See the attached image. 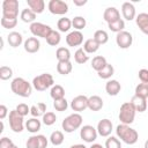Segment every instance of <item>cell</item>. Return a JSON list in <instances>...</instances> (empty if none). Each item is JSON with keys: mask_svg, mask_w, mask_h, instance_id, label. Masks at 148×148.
Masks as SVG:
<instances>
[{"mask_svg": "<svg viewBox=\"0 0 148 148\" xmlns=\"http://www.w3.org/2000/svg\"><path fill=\"white\" fill-rule=\"evenodd\" d=\"M116 134L118 139H120L126 145H134L139 139L138 132L134 128H132L130 125H125V124H119L116 127Z\"/></svg>", "mask_w": 148, "mask_h": 148, "instance_id": "1", "label": "cell"}, {"mask_svg": "<svg viewBox=\"0 0 148 148\" xmlns=\"http://www.w3.org/2000/svg\"><path fill=\"white\" fill-rule=\"evenodd\" d=\"M12 91L21 97H29L32 92V84L23 77H15L10 83Z\"/></svg>", "mask_w": 148, "mask_h": 148, "instance_id": "2", "label": "cell"}, {"mask_svg": "<svg viewBox=\"0 0 148 148\" xmlns=\"http://www.w3.org/2000/svg\"><path fill=\"white\" fill-rule=\"evenodd\" d=\"M82 116L77 112H74L69 116H67L62 123H61V126H62V130L66 132V133H72L76 130H79L81 126H82Z\"/></svg>", "mask_w": 148, "mask_h": 148, "instance_id": "3", "label": "cell"}, {"mask_svg": "<svg viewBox=\"0 0 148 148\" xmlns=\"http://www.w3.org/2000/svg\"><path fill=\"white\" fill-rule=\"evenodd\" d=\"M135 109L134 106L132 105L131 102H125L121 104L120 106V110H119V120L121 124H125V125H131L133 121H134V118H135Z\"/></svg>", "mask_w": 148, "mask_h": 148, "instance_id": "4", "label": "cell"}, {"mask_svg": "<svg viewBox=\"0 0 148 148\" xmlns=\"http://www.w3.org/2000/svg\"><path fill=\"white\" fill-rule=\"evenodd\" d=\"M54 80L50 73H43L38 76H35L32 80V87L38 91H44L50 87H53Z\"/></svg>", "mask_w": 148, "mask_h": 148, "instance_id": "5", "label": "cell"}, {"mask_svg": "<svg viewBox=\"0 0 148 148\" xmlns=\"http://www.w3.org/2000/svg\"><path fill=\"white\" fill-rule=\"evenodd\" d=\"M2 16L6 18H17V16H18V1L17 0H3V2H2Z\"/></svg>", "mask_w": 148, "mask_h": 148, "instance_id": "6", "label": "cell"}, {"mask_svg": "<svg viewBox=\"0 0 148 148\" xmlns=\"http://www.w3.org/2000/svg\"><path fill=\"white\" fill-rule=\"evenodd\" d=\"M9 126L10 130L15 133H21L24 128L23 116H21L16 110H12L9 112Z\"/></svg>", "mask_w": 148, "mask_h": 148, "instance_id": "7", "label": "cell"}, {"mask_svg": "<svg viewBox=\"0 0 148 148\" xmlns=\"http://www.w3.org/2000/svg\"><path fill=\"white\" fill-rule=\"evenodd\" d=\"M51 31H52V28L42 22H34L30 24V32L35 37H42L46 39Z\"/></svg>", "mask_w": 148, "mask_h": 148, "instance_id": "8", "label": "cell"}, {"mask_svg": "<svg viewBox=\"0 0 148 148\" xmlns=\"http://www.w3.org/2000/svg\"><path fill=\"white\" fill-rule=\"evenodd\" d=\"M47 8L54 15H65L68 12V5L62 0H50Z\"/></svg>", "mask_w": 148, "mask_h": 148, "instance_id": "9", "label": "cell"}, {"mask_svg": "<svg viewBox=\"0 0 148 148\" xmlns=\"http://www.w3.org/2000/svg\"><path fill=\"white\" fill-rule=\"evenodd\" d=\"M97 135H98L97 130L91 125H84L80 130V136L84 142L92 143L97 139Z\"/></svg>", "mask_w": 148, "mask_h": 148, "instance_id": "10", "label": "cell"}, {"mask_svg": "<svg viewBox=\"0 0 148 148\" xmlns=\"http://www.w3.org/2000/svg\"><path fill=\"white\" fill-rule=\"evenodd\" d=\"M47 139L43 134H37V135H31L28 138L25 147L27 148H46L47 147Z\"/></svg>", "mask_w": 148, "mask_h": 148, "instance_id": "11", "label": "cell"}, {"mask_svg": "<svg viewBox=\"0 0 148 148\" xmlns=\"http://www.w3.org/2000/svg\"><path fill=\"white\" fill-rule=\"evenodd\" d=\"M116 43L120 49H128L133 43V36L128 31H120L116 36Z\"/></svg>", "mask_w": 148, "mask_h": 148, "instance_id": "12", "label": "cell"}, {"mask_svg": "<svg viewBox=\"0 0 148 148\" xmlns=\"http://www.w3.org/2000/svg\"><path fill=\"white\" fill-rule=\"evenodd\" d=\"M71 108L73 111H76L77 113L84 111L88 108V97L84 95H79L74 97L71 102Z\"/></svg>", "mask_w": 148, "mask_h": 148, "instance_id": "13", "label": "cell"}, {"mask_svg": "<svg viewBox=\"0 0 148 148\" xmlns=\"http://www.w3.org/2000/svg\"><path fill=\"white\" fill-rule=\"evenodd\" d=\"M97 133L103 136V138H106V136H110L112 130H113V125L111 123V120L104 118V119H101L97 124Z\"/></svg>", "mask_w": 148, "mask_h": 148, "instance_id": "14", "label": "cell"}, {"mask_svg": "<svg viewBox=\"0 0 148 148\" xmlns=\"http://www.w3.org/2000/svg\"><path fill=\"white\" fill-rule=\"evenodd\" d=\"M66 43L68 46H72V47L80 46L83 43V34L81 31H77V30L71 31L66 36Z\"/></svg>", "mask_w": 148, "mask_h": 148, "instance_id": "15", "label": "cell"}, {"mask_svg": "<svg viewBox=\"0 0 148 148\" xmlns=\"http://www.w3.org/2000/svg\"><path fill=\"white\" fill-rule=\"evenodd\" d=\"M23 46H24V50L28 53H36V52L39 51L40 43L36 37H29V38H27L24 40Z\"/></svg>", "mask_w": 148, "mask_h": 148, "instance_id": "16", "label": "cell"}, {"mask_svg": "<svg viewBox=\"0 0 148 148\" xmlns=\"http://www.w3.org/2000/svg\"><path fill=\"white\" fill-rule=\"evenodd\" d=\"M103 18L109 24V23H112V22L119 20L120 18V13L116 7H108L103 13Z\"/></svg>", "mask_w": 148, "mask_h": 148, "instance_id": "17", "label": "cell"}, {"mask_svg": "<svg viewBox=\"0 0 148 148\" xmlns=\"http://www.w3.org/2000/svg\"><path fill=\"white\" fill-rule=\"evenodd\" d=\"M121 13L125 20L132 21L135 18V7L132 2H124L121 5Z\"/></svg>", "mask_w": 148, "mask_h": 148, "instance_id": "18", "label": "cell"}, {"mask_svg": "<svg viewBox=\"0 0 148 148\" xmlns=\"http://www.w3.org/2000/svg\"><path fill=\"white\" fill-rule=\"evenodd\" d=\"M135 23L145 35H148V14L147 13H140L139 15H136Z\"/></svg>", "mask_w": 148, "mask_h": 148, "instance_id": "19", "label": "cell"}, {"mask_svg": "<svg viewBox=\"0 0 148 148\" xmlns=\"http://www.w3.org/2000/svg\"><path fill=\"white\" fill-rule=\"evenodd\" d=\"M121 90V86L117 80H109L105 84V91L108 92V95L110 96H116L120 92Z\"/></svg>", "mask_w": 148, "mask_h": 148, "instance_id": "20", "label": "cell"}, {"mask_svg": "<svg viewBox=\"0 0 148 148\" xmlns=\"http://www.w3.org/2000/svg\"><path fill=\"white\" fill-rule=\"evenodd\" d=\"M131 103L134 106L136 112H145L147 110V106H148L146 98H142V97H139V96H135V95L132 97Z\"/></svg>", "mask_w": 148, "mask_h": 148, "instance_id": "21", "label": "cell"}, {"mask_svg": "<svg viewBox=\"0 0 148 148\" xmlns=\"http://www.w3.org/2000/svg\"><path fill=\"white\" fill-rule=\"evenodd\" d=\"M102 108H103V99L99 96L92 95L88 97V109H90L91 111H99Z\"/></svg>", "mask_w": 148, "mask_h": 148, "instance_id": "22", "label": "cell"}, {"mask_svg": "<svg viewBox=\"0 0 148 148\" xmlns=\"http://www.w3.org/2000/svg\"><path fill=\"white\" fill-rule=\"evenodd\" d=\"M7 42H8V44H9L12 47H17V46H20V45L22 44L23 37H22V35H21L20 32H17V31H12V32H9V35L7 36Z\"/></svg>", "mask_w": 148, "mask_h": 148, "instance_id": "23", "label": "cell"}, {"mask_svg": "<svg viewBox=\"0 0 148 148\" xmlns=\"http://www.w3.org/2000/svg\"><path fill=\"white\" fill-rule=\"evenodd\" d=\"M27 3L29 6V8L35 14H40L45 9V2H44V0H27Z\"/></svg>", "mask_w": 148, "mask_h": 148, "instance_id": "24", "label": "cell"}, {"mask_svg": "<svg viewBox=\"0 0 148 148\" xmlns=\"http://www.w3.org/2000/svg\"><path fill=\"white\" fill-rule=\"evenodd\" d=\"M40 127H42V123L37 118H30L25 123V128L30 133H37L40 130Z\"/></svg>", "mask_w": 148, "mask_h": 148, "instance_id": "25", "label": "cell"}, {"mask_svg": "<svg viewBox=\"0 0 148 148\" xmlns=\"http://www.w3.org/2000/svg\"><path fill=\"white\" fill-rule=\"evenodd\" d=\"M106 65H108V61H106V59H105L103 56H96V57L92 58L91 67H92L96 72L102 71Z\"/></svg>", "mask_w": 148, "mask_h": 148, "instance_id": "26", "label": "cell"}, {"mask_svg": "<svg viewBox=\"0 0 148 148\" xmlns=\"http://www.w3.org/2000/svg\"><path fill=\"white\" fill-rule=\"evenodd\" d=\"M73 69V65L71 61H58L57 72L61 75H68Z\"/></svg>", "mask_w": 148, "mask_h": 148, "instance_id": "27", "label": "cell"}, {"mask_svg": "<svg viewBox=\"0 0 148 148\" xmlns=\"http://www.w3.org/2000/svg\"><path fill=\"white\" fill-rule=\"evenodd\" d=\"M46 112V104L43 102L37 103V105L30 106V113L34 118H38L39 116H43Z\"/></svg>", "mask_w": 148, "mask_h": 148, "instance_id": "28", "label": "cell"}, {"mask_svg": "<svg viewBox=\"0 0 148 148\" xmlns=\"http://www.w3.org/2000/svg\"><path fill=\"white\" fill-rule=\"evenodd\" d=\"M87 53H95L98 51L99 49V44L94 39V38H89L83 43V47H82Z\"/></svg>", "mask_w": 148, "mask_h": 148, "instance_id": "29", "label": "cell"}, {"mask_svg": "<svg viewBox=\"0 0 148 148\" xmlns=\"http://www.w3.org/2000/svg\"><path fill=\"white\" fill-rule=\"evenodd\" d=\"M50 95H51V97H52L54 101L65 98V89H64V87L60 86V84H54L53 87H51Z\"/></svg>", "mask_w": 148, "mask_h": 148, "instance_id": "30", "label": "cell"}, {"mask_svg": "<svg viewBox=\"0 0 148 148\" xmlns=\"http://www.w3.org/2000/svg\"><path fill=\"white\" fill-rule=\"evenodd\" d=\"M36 15L30 8H24L22 12H21V20L24 22V23H34L35 20H36Z\"/></svg>", "mask_w": 148, "mask_h": 148, "instance_id": "31", "label": "cell"}, {"mask_svg": "<svg viewBox=\"0 0 148 148\" xmlns=\"http://www.w3.org/2000/svg\"><path fill=\"white\" fill-rule=\"evenodd\" d=\"M57 28L59 29L60 32H67V31L72 28V21H71L68 17L64 16V17H61V18L58 20V22H57Z\"/></svg>", "mask_w": 148, "mask_h": 148, "instance_id": "32", "label": "cell"}, {"mask_svg": "<svg viewBox=\"0 0 148 148\" xmlns=\"http://www.w3.org/2000/svg\"><path fill=\"white\" fill-rule=\"evenodd\" d=\"M56 57L58 61H69L71 60V52L67 47H58L56 52Z\"/></svg>", "mask_w": 148, "mask_h": 148, "instance_id": "33", "label": "cell"}, {"mask_svg": "<svg viewBox=\"0 0 148 148\" xmlns=\"http://www.w3.org/2000/svg\"><path fill=\"white\" fill-rule=\"evenodd\" d=\"M74 60L77 62V64H80V65H82V64H86L88 60H89V56H88V53L83 50V49H77L76 51H75V53H74Z\"/></svg>", "mask_w": 148, "mask_h": 148, "instance_id": "34", "label": "cell"}, {"mask_svg": "<svg viewBox=\"0 0 148 148\" xmlns=\"http://www.w3.org/2000/svg\"><path fill=\"white\" fill-rule=\"evenodd\" d=\"M99 45H103V44H105V43H108V40H109V35H108V32L105 31V30H96L95 31V34H94V37H92Z\"/></svg>", "mask_w": 148, "mask_h": 148, "instance_id": "35", "label": "cell"}, {"mask_svg": "<svg viewBox=\"0 0 148 148\" xmlns=\"http://www.w3.org/2000/svg\"><path fill=\"white\" fill-rule=\"evenodd\" d=\"M97 74H98V76H99L101 79L109 80V79L114 74V68H113V66H112L111 64H108L102 71L97 72Z\"/></svg>", "mask_w": 148, "mask_h": 148, "instance_id": "36", "label": "cell"}, {"mask_svg": "<svg viewBox=\"0 0 148 148\" xmlns=\"http://www.w3.org/2000/svg\"><path fill=\"white\" fill-rule=\"evenodd\" d=\"M64 139H65L64 138V133L60 132V131H54L50 135V142L53 146H60L64 142Z\"/></svg>", "mask_w": 148, "mask_h": 148, "instance_id": "37", "label": "cell"}, {"mask_svg": "<svg viewBox=\"0 0 148 148\" xmlns=\"http://www.w3.org/2000/svg\"><path fill=\"white\" fill-rule=\"evenodd\" d=\"M60 40H61L60 34H59V31H56V30H52L50 32V35L47 36V38H46L47 44L51 45V46H57L60 43Z\"/></svg>", "mask_w": 148, "mask_h": 148, "instance_id": "38", "label": "cell"}, {"mask_svg": "<svg viewBox=\"0 0 148 148\" xmlns=\"http://www.w3.org/2000/svg\"><path fill=\"white\" fill-rule=\"evenodd\" d=\"M135 96L142 97V98H148V83H139L135 87Z\"/></svg>", "mask_w": 148, "mask_h": 148, "instance_id": "39", "label": "cell"}, {"mask_svg": "<svg viewBox=\"0 0 148 148\" xmlns=\"http://www.w3.org/2000/svg\"><path fill=\"white\" fill-rule=\"evenodd\" d=\"M108 25H109V29H110L111 31L118 34V32H120V31H124L125 22H124L123 18H119V20H117V21H114V22H112V23H109Z\"/></svg>", "mask_w": 148, "mask_h": 148, "instance_id": "40", "label": "cell"}, {"mask_svg": "<svg viewBox=\"0 0 148 148\" xmlns=\"http://www.w3.org/2000/svg\"><path fill=\"white\" fill-rule=\"evenodd\" d=\"M87 24V21L83 16H75L73 20H72V27L74 29H76L77 31L82 30Z\"/></svg>", "mask_w": 148, "mask_h": 148, "instance_id": "41", "label": "cell"}, {"mask_svg": "<svg viewBox=\"0 0 148 148\" xmlns=\"http://www.w3.org/2000/svg\"><path fill=\"white\" fill-rule=\"evenodd\" d=\"M56 120H57V116H56L54 112H51V111L45 112V113L43 114V118H42L43 124L46 125V126H51V125H53V124L56 123Z\"/></svg>", "mask_w": 148, "mask_h": 148, "instance_id": "42", "label": "cell"}, {"mask_svg": "<svg viewBox=\"0 0 148 148\" xmlns=\"http://www.w3.org/2000/svg\"><path fill=\"white\" fill-rule=\"evenodd\" d=\"M105 148H121V143L118 138L109 136L105 141Z\"/></svg>", "mask_w": 148, "mask_h": 148, "instance_id": "43", "label": "cell"}, {"mask_svg": "<svg viewBox=\"0 0 148 148\" xmlns=\"http://www.w3.org/2000/svg\"><path fill=\"white\" fill-rule=\"evenodd\" d=\"M1 25L5 29H13L16 27L17 24V18H6V17H1Z\"/></svg>", "mask_w": 148, "mask_h": 148, "instance_id": "44", "label": "cell"}, {"mask_svg": "<svg viewBox=\"0 0 148 148\" xmlns=\"http://www.w3.org/2000/svg\"><path fill=\"white\" fill-rule=\"evenodd\" d=\"M12 76H13V71L10 67H8V66L0 67V79L1 80L6 81V80H9Z\"/></svg>", "mask_w": 148, "mask_h": 148, "instance_id": "45", "label": "cell"}, {"mask_svg": "<svg viewBox=\"0 0 148 148\" xmlns=\"http://www.w3.org/2000/svg\"><path fill=\"white\" fill-rule=\"evenodd\" d=\"M53 108L57 111H66V109L68 108V102L66 101V98H61V99H57L53 102Z\"/></svg>", "mask_w": 148, "mask_h": 148, "instance_id": "46", "label": "cell"}, {"mask_svg": "<svg viewBox=\"0 0 148 148\" xmlns=\"http://www.w3.org/2000/svg\"><path fill=\"white\" fill-rule=\"evenodd\" d=\"M21 116H23V117H25L28 113H30V108L25 104V103H20L17 106H16V109H15Z\"/></svg>", "mask_w": 148, "mask_h": 148, "instance_id": "47", "label": "cell"}, {"mask_svg": "<svg viewBox=\"0 0 148 148\" xmlns=\"http://www.w3.org/2000/svg\"><path fill=\"white\" fill-rule=\"evenodd\" d=\"M13 146H14V143H13V141L9 138H6V136L1 138V140H0V148H12Z\"/></svg>", "mask_w": 148, "mask_h": 148, "instance_id": "48", "label": "cell"}, {"mask_svg": "<svg viewBox=\"0 0 148 148\" xmlns=\"http://www.w3.org/2000/svg\"><path fill=\"white\" fill-rule=\"evenodd\" d=\"M138 76L142 83H148V69H146V68L140 69Z\"/></svg>", "mask_w": 148, "mask_h": 148, "instance_id": "49", "label": "cell"}, {"mask_svg": "<svg viewBox=\"0 0 148 148\" xmlns=\"http://www.w3.org/2000/svg\"><path fill=\"white\" fill-rule=\"evenodd\" d=\"M7 114H8V109H7V106L3 105V104H1V105H0V119H5Z\"/></svg>", "mask_w": 148, "mask_h": 148, "instance_id": "50", "label": "cell"}, {"mask_svg": "<svg viewBox=\"0 0 148 148\" xmlns=\"http://www.w3.org/2000/svg\"><path fill=\"white\" fill-rule=\"evenodd\" d=\"M75 6H83L87 3V0H73Z\"/></svg>", "mask_w": 148, "mask_h": 148, "instance_id": "51", "label": "cell"}, {"mask_svg": "<svg viewBox=\"0 0 148 148\" xmlns=\"http://www.w3.org/2000/svg\"><path fill=\"white\" fill-rule=\"evenodd\" d=\"M69 148H87L84 145H81V143H77V145H73V146H71Z\"/></svg>", "mask_w": 148, "mask_h": 148, "instance_id": "52", "label": "cell"}, {"mask_svg": "<svg viewBox=\"0 0 148 148\" xmlns=\"http://www.w3.org/2000/svg\"><path fill=\"white\" fill-rule=\"evenodd\" d=\"M89 148H104L102 145H99V143H92Z\"/></svg>", "mask_w": 148, "mask_h": 148, "instance_id": "53", "label": "cell"}, {"mask_svg": "<svg viewBox=\"0 0 148 148\" xmlns=\"http://www.w3.org/2000/svg\"><path fill=\"white\" fill-rule=\"evenodd\" d=\"M143 148H148V140H146V142H145V146H143Z\"/></svg>", "mask_w": 148, "mask_h": 148, "instance_id": "54", "label": "cell"}, {"mask_svg": "<svg viewBox=\"0 0 148 148\" xmlns=\"http://www.w3.org/2000/svg\"><path fill=\"white\" fill-rule=\"evenodd\" d=\"M12 148H18V147H17V146H15V145H14V146H13V147H12Z\"/></svg>", "mask_w": 148, "mask_h": 148, "instance_id": "55", "label": "cell"}]
</instances>
